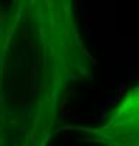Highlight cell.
Segmentation results:
<instances>
[{
    "mask_svg": "<svg viewBox=\"0 0 139 146\" xmlns=\"http://www.w3.org/2000/svg\"><path fill=\"white\" fill-rule=\"evenodd\" d=\"M21 18V7H18V11H17V16H16V20H20Z\"/></svg>",
    "mask_w": 139,
    "mask_h": 146,
    "instance_id": "5b68a950",
    "label": "cell"
},
{
    "mask_svg": "<svg viewBox=\"0 0 139 146\" xmlns=\"http://www.w3.org/2000/svg\"><path fill=\"white\" fill-rule=\"evenodd\" d=\"M107 129L122 131V138L117 140L115 145H139V87L128 95L122 105L114 111L111 121L104 128L94 129V132H103Z\"/></svg>",
    "mask_w": 139,
    "mask_h": 146,
    "instance_id": "6da1fadb",
    "label": "cell"
},
{
    "mask_svg": "<svg viewBox=\"0 0 139 146\" xmlns=\"http://www.w3.org/2000/svg\"><path fill=\"white\" fill-rule=\"evenodd\" d=\"M39 32H41V38L44 39H46V35H45V31H44V28H39Z\"/></svg>",
    "mask_w": 139,
    "mask_h": 146,
    "instance_id": "7a4b0ae2",
    "label": "cell"
},
{
    "mask_svg": "<svg viewBox=\"0 0 139 146\" xmlns=\"http://www.w3.org/2000/svg\"><path fill=\"white\" fill-rule=\"evenodd\" d=\"M80 72H82V74H84V76H89V70H87L86 67H82V69H80Z\"/></svg>",
    "mask_w": 139,
    "mask_h": 146,
    "instance_id": "277c9868",
    "label": "cell"
},
{
    "mask_svg": "<svg viewBox=\"0 0 139 146\" xmlns=\"http://www.w3.org/2000/svg\"><path fill=\"white\" fill-rule=\"evenodd\" d=\"M46 4H48V7H51L52 6V0H46Z\"/></svg>",
    "mask_w": 139,
    "mask_h": 146,
    "instance_id": "8992f818",
    "label": "cell"
},
{
    "mask_svg": "<svg viewBox=\"0 0 139 146\" xmlns=\"http://www.w3.org/2000/svg\"><path fill=\"white\" fill-rule=\"evenodd\" d=\"M30 1H31V4H34V3H35V0H30Z\"/></svg>",
    "mask_w": 139,
    "mask_h": 146,
    "instance_id": "52a82bcc",
    "label": "cell"
},
{
    "mask_svg": "<svg viewBox=\"0 0 139 146\" xmlns=\"http://www.w3.org/2000/svg\"><path fill=\"white\" fill-rule=\"evenodd\" d=\"M30 138H31V142H32L34 145H35L37 142H35V136H34V131H31V132H30Z\"/></svg>",
    "mask_w": 139,
    "mask_h": 146,
    "instance_id": "3957f363",
    "label": "cell"
}]
</instances>
